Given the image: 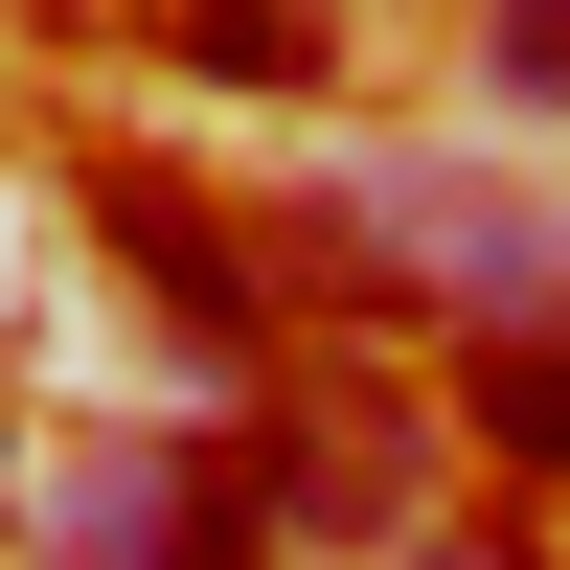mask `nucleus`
I'll return each instance as SVG.
<instances>
[{
    "label": "nucleus",
    "mask_w": 570,
    "mask_h": 570,
    "mask_svg": "<svg viewBox=\"0 0 570 570\" xmlns=\"http://www.w3.org/2000/svg\"><path fill=\"white\" fill-rule=\"evenodd\" d=\"M69 570H252L274 548V456H206V434H115L69 480Z\"/></svg>",
    "instance_id": "nucleus-1"
},
{
    "label": "nucleus",
    "mask_w": 570,
    "mask_h": 570,
    "mask_svg": "<svg viewBox=\"0 0 570 570\" xmlns=\"http://www.w3.org/2000/svg\"><path fill=\"white\" fill-rule=\"evenodd\" d=\"M343 228H389V252L434 274V320H570V228L502 206V183H365Z\"/></svg>",
    "instance_id": "nucleus-2"
},
{
    "label": "nucleus",
    "mask_w": 570,
    "mask_h": 570,
    "mask_svg": "<svg viewBox=\"0 0 570 570\" xmlns=\"http://www.w3.org/2000/svg\"><path fill=\"white\" fill-rule=\"evenodd\" d=\"M91 228H115V252L160 274V320H183L206 365H252V343H274V252H252L228 206H183V183H137V160H91Z\"/></svg>",
    "instance_id": "nucleus-3"
},
{
    "label": "nucleus",
    "mask_w": 570,
    "mask_h": 570,
    "mask_svg": "<svg viewBox=\"0 0 570 570\" xmlns=\"http://www.w3.org/2000/svg\"><path fill=\"white\" fill-rule=\"evenodd\" d=\"M183 46H206L228 91H297V69H320V23H297V0H183Z\"/></svg>",
    "instance_id": "nucleus-4"
},
{
    "label": "nucleus",
    "mask_w": 570,
    "mask_h": 570,
    "mask_svg": "<svg viewBox=\"0 0 570 570\" xmlns=\"http://www.w3.org/2000/svg\"><path fill=\"white\" fill-rule=\"evenodd\" d=\"M502 91H570V0H502Z\"/></svg>",
    "instance_id": "nucleus-5"
},
{
    "label": "nucleus",
    "mask_w": 570,
    "mask_h": 570,
    "mask_svg": "<svg viewBox=\"0 0 570 570\" xmlns=\"http://www.w3.org/2000/svg\"><path fill=\"white\" fill-rule=\"evenodd\" d=\"M434 570H502V548H434Z\"/></svg>",
    "instance_id": "nucleus-6"
}]
</instances>
